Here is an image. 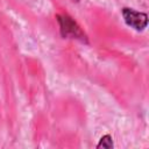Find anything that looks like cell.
<instances>
[{"mask_svg":"<svg viewBox=\"0 0 149 149\" xmlns=\"http://www.w3.org/2000/svg\"><path fill=\"white\" fill-rule=\"evenodd\" d=\"M122 15H123V19H125L126 23L128 26L135 28L136 30H142L143 28H146V26L148 23L147 14L136 12L134 9H130V8H123L122 9Z\"/></svg>","mask_w":149,"mask_h":149,"instance_id":"cell-1","label":"cell"},{"mask_svg":"<svg viewBox=\"0 0 149 149\" xmlns=\"http://www.w3.org/2000/svg\"><path fill=\"white\" fill-rule=\"evenodd\" d=\"M59 21H61V23H62V30L64 31V34H77V33H79V30H78V28H76V26H74V23L70 20V19H68V17H63V19H59Z\"/></svg>","mask_w":149,"mask_h":149,"instance_id":"cell-2","label":"cell"},{"mask_svg":"<svg viewBox=\"0 0 149 149\" xmlns=\"http://www.w3.org/2000/svg\"><path fill=\"white\" fill-rule=\"evenodd\" d=\"M112 148L113 147V142H112V137L109 135H105L104 137H101L100 143L98 144V148Z\"/></svg>","mask_w":149,"mask_h":149,"instance_id":"cell-3","label":"cell"}]
</instances>
